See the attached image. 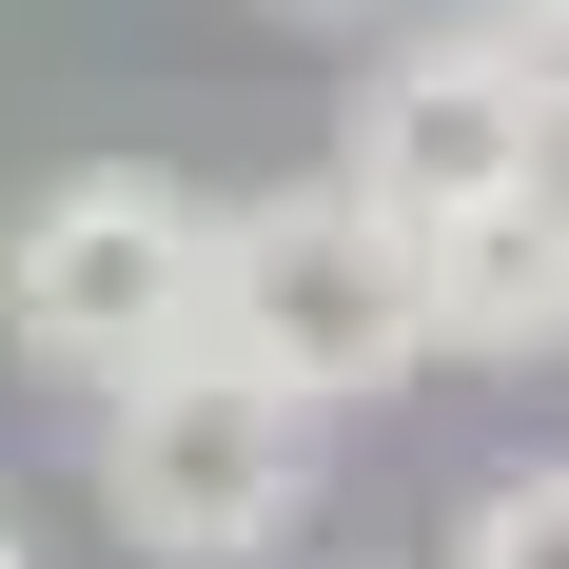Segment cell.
<instances>
[{
  "mask_svg": "<svg viewBox=\"0 0 569 569\" xmlns=\"http://www.w3.org/2000/svg\"><path fill=\"white\" fill-rule=\"evenodd\" d=\"M197 335L236 373H276L295 412H353V393H412L432 373V256H412L353 177H276V197H217V295Z\"/></svg>",
  "mask_w": 569,
  "mask_h": 569,
  "instance_id": "1",
  "label": "cell"
},
{
  "mask_svg": "<svg viewBox=\"0 0 569 569\" xmlns=\"http://www.w3.org/2000/svg\"><path fill=\"white\" fill-rule=\"evenodd\" d=\"M452 569H569V452L491 471V491H471V530H452Z\"/></svg>",
  "mask_w": 569,
  "mask_h": 569,
  "instance_id": "6",
  "label": "cell"
},
{
  "mask_svg": "<svg viewBox=\"0 0 569 569\" xmlns=\"http://www.w3.org/2000/svg\"><path fill=\"white\" fill-rule=\"evenodd\" d=\"M99 511H118V550H158V569H256L315 511V412L276 373H236L217 335H177V353H138L99 393Z\"/></svg>",
  "mask_w": 569,
  "mask_h": 569,
  "instance_id": "3",
  "label": "cell"
},
{
  "mask_svg": "<svg viewBox=\"0 0 569 569\" xmlns=\"http://www.w3.org/2000/svg\"><path fill=\"white\" fill-rule=\"evenodd\" d=\"M471 40H491V59L530 79V99L569 118V0H471Z\"/></svg>",
  "mask_w": 569,
  "mask_h": 569,
  "instance_id": "7",
  "label": "cell"
},
{
  "mask_svg": "<svg viewBox=\"0 0 569 569\" xmlns=\"http://www.w3.org/2000/svg\"><path fill=\"white\" fill-rule=\"evenodd\" d=\"M197 295H217V197L177 158H59L0 217V353H40L79 393H118L138 353H177Z\"/></svg>",
  "mask_w": 569,
  "mask_h": 569,
  "instance_id": "2",
  "label": "cell"
},
{
  "mask_svg": "<svg viewBox=\"0 0 569 569\" xmlns=\"http://www.w3.org/2000/svg\"><path fill=\"white\" fill-rule=\"evenodd\" d=\"M0 569H40V550H20V530H0Z\"/></svg>",
  "mask_w": 569,
  "mask_h": 569,
  "instance_id": "8",
  "label": "cell"
},
{
  "mask_svg": "<svg viewBox=\"0 0 569 569\" xmlns=\"http://www.w3.org/2000/svg\"><path fill=\"white\" fill-rule=\"evenodd\" d=\"M550 158H569V118L530 99L471 20H432V40H393L373 79H353V158H335V177H353L393 236H452L471 197H511V177H550Z\"/></svg>",
  "mask_w": 569,
  "mask_h": 569,
  "instance_id": "4",
  "label": "cell"
},
{
  "mask_svg": "<svg viewBox=\"0 0 569 569\" xmlns=\"http://www.w3.org/2000/svg\"><path fill=\"white\" fill-rule=\"evenodd\" d=\"M412 256H432V353H491V373H550L569 353V158L511 177V197H471Z\"/></svg>",
  "mask_w": 569,
  "mask_h": 569,
  "instance_id": "5",
  "label": "cell"
}]
</instances>
